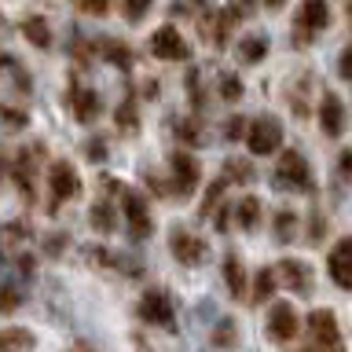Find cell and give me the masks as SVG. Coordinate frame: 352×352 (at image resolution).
Segmentation results:
<instances>
[{"label": "cell", "mask_w": 352, "mask_h": 352, "mask_svg": "<svg viewBox=\"0 0 352 352\" xmlns=\"http://www.w3.org/2000/svg\"><path fill=\"white\" fill-rule=\"evenodd\" d=\"M301 352H345L338 316L330 308H312L305 319V349Z\"/></svg>", "instance_id": "obj_1"}, {"label": "cell", "mask_w": 352, "mask_h": 352, "mask_svg": "<svg viewBox=\"0 0 352 352\" xmlns=\"http://www.w3.org/2000/svg\"><path fill=\"white\" fill-rule=\"evenodd\" d=\"M41 165H44V143H30V147H19L15 158H11L8 173L11 180H15L19 195L26 198V202H33V191H37V176H41Z\"/></svg>", "instance_id": "obj_2"}, {"label": "cell", "mask_w": 352, "mask_h": 352, "mask_svg": "<svg viewBox=\"0 0 352 352\" xmlns=\"http://www.w3.org/2000/svg\"><path fill=\"white\" fill-rule=\"evenodd\" d=\"M272 180L279 191H297V195H308L312 191V169H308V162H305V154L301 151H283L279 154V165H275V173H272Z\"/></svg>", "instance_id": "obj_3"}, {"label": "cell", "mask_w": 352, "mask_h": 352, "mask_svg": "<svg viewBox=\"0 0 352 352\" xmlns=\"http://www.w3.org/2000/svg\"><path fill=\"white\" fill-rule=\"evenodd\" d=\"M198 184H202V165L195 162V154L173 151L169 154V187H165V191L176 195L180 202H187V198L198 191Z\"/></svg>", "instance_id": "obj_4"}, {"label": "cell", "mask_w": 352, "mask_h": 352, "mask_svg": "<svg viewBox=\"0 0 352 352\" xmlns=\"http://www.w3.org/2000/svg\"><path fill=\"white\" fill-rule=\"evenodd\" d=\"M81 195V176L70 162H52L48 165V213H59V206H66L70 198Z\"/></svg>", "instance_id": "obj_5"}, {"label": "cell", "mask_w": 352, "mask_h": 352, "mask_svg": "<svg viewBox=\"0 0 352 352\" xmlns=\"http://www.w3.org/2000/svg\"><path fill=\"white\" fill-rule=\"evenodd\" d=\"M121 209H125L129 239H132V242H147L151 231H154V217H151V209H147V198H143V191L121 187Z\"/></svg>", "instance_id": "obj_6"}, {"label": "cell", "mask_w": 352, "mask_h": 352, "mask_svg": "<svg viewBox=\"0 0 352 352\" xmlns=\"http://www.w3.org/2000/svg\"><path fill=\"white\" fill-rule=\"evenodd\" d=\"M246 147L253 154H275L283 147V121L279 118H272V114H261V118H253L250 125H246Z\"/></svg>", "instance_id": "obj_7"}, {"label": "cell", "mask_w": 352, "mask_h": 352, "mask_svg": "<svg viewBox=\"0 0 352 352\" xmlns=\"http://www.w3.org/2000/svg\"><path fill=\"white\" fill-rule=\"evenodd\" d=\"M169 253L184 264V268H198V264L209 257V242L202 235H195V231H187V228H173L169 231Z\"/></svg>", "instance_id": "obj_8"}, {"label": "cell", "mask_w": 352, "mask_h": 352, "mask_svg": "<svg viewBox=\"0 0 352 352\" xmlns=\"http://www.w3.org/2000/svg\"><path fill=\"white\" fill-rule=\"evenodd\" d=\"M136 312H140V319H143L147 327L173 330V323H176V305H173V297L165 294V290H147V294L140 297Z\"/></svg>", "instance_id": "obj_9"}, {"label": "cell", "mask_w": 352, "mask_h": 352, "mask_svg": "<svg viewBox=\"0 0 352 352\" xmlns=\"http://www.w3.org/2000/svg\"><path fill=\"white\" fill-rule=\"evenodd\" d=\"M316 114H319V129H323L327 140H341L345 136V103H341L338 92H330V88H323L319 92V103H316Z\"/></svg>", "instance_id": "obj_10"}, {"label": "cell", "mask_w": 352, "mask_h": 352, "mask_svg": "<svg viewBox=\"0 0 352 352\" xmlns=\"http://www.w3.org/2000/svg\"><path fill=\"white\" fill-rule=\"evenodd\" d=\"M151 55L165 63H187L191 59V44L184 41V33H176V26H162L151 33Z\"/></svg>", "instance_id": "obj_11"}, {"label": "cell", "mask_w": 352, "mask_h": 352, "mask_svg": "<svg viewBox=\"0 0 352 352\" xmlns=\"http://www.w3.org/2000/svg\"><path fill=\"white\" fill-rule=\"evenodd\" d=\"M301 334V316L290 301H275L268 312V338L279 341V345H290V341Z\"/></svg>", "instance_id": "obj_12"}, {"label": "cell", "mask_w": 352, "mask_h": 352, "mask_svg": "<svg viewBox=\"0 0 352 352\" xmlns=\"http://www.w3.org/2000/svg\"><path fill=\"white\" fill-rule=\"evenodd\" d=\"M294 26H297V44H305L308 37H316V33H323L330 26V4L327 0H305L301 11H297V19H294Z\"/></svg>", "instance_id": "obj_13"}, {"label": "cell", "mask_w": 352, "mask_h": 352, "mask_svg": "<svg viewBox=\"0 0 352 352\" xmlns=\"http://www.w3.org/2000/svg\"><path fill=\"white\" fill-rule=\"evenodd\" d=\"M275 286H286V290L294 294H312V268H308L305 261H279L275 264Z\"/></svg>", "instance_id": "obj_14"}, {"label": "cell", "mask_w": 352, "mask_h": 352, "mask_svg": "<svg viewBox=\"0 0 352 352\" xmlns=\"http://www.w3.org/2000/svg\"><path fill=\"white\" fill-rule=\"evenodd\" d=\"M327 272L338 283V290H352V239H338L327 253Z\"/></svg>", "instance_id": "obj_15"}, {"label": "cell", "mask_w": 352, "mask_h": 352, "mask_svg": "<svg viewBox=\"0 0 352 352\" xmlns=\"http://www.w3.org/2000/svg\"><path fill=\"white\" fill-rule=\"evenodd\" d=\"M70 110L74 118L81 121V125H92V121L99 118V110H103V99H99L96 88H85V85H70Z\"/></svg>", "instance_id": "obj_16"}, {"label": "cell", "mask_w": 352, "mask_h": 352, "mask_svg": "<svg viewBox=\"0 0 352 352\" xmlns=\"http://www.w3.org/2000/svg\"><path fill=\"white\" fill-rule=\"evenodd\" d=\"M30 239V224L26 220H8V224H0V261H15L22 246H26Z\"/></svg>", "instance_id": "obj_17"}, {"label": "cell", "mask_w": 352, "mask_h": 352, "mask_svg": "<svg viewBox=\"0 0 352 352\" xmlns=\"http://www.w3.org/2000/svg\"><path fill=\"white\" fill-rule=\"evenodd\" d=\"M88 224H92L96 235H114L118 231V209L110 198H99V202H92V209H88Z\"/></svg>", "instance_id": "obj_18"}, {"label": "cell", "mask_w": 352, "mask_h": 352, "mask_svg": "<svg viewBox=\"0 0 352 352\" xmlns=\"http://www.w3.org/2000/svg\"><path fill=\"white\" fill-rule=\"evenodd\" d=\"M224 283H228V290L235 301H242V297L250 294V286H246V268H242V257L239 253H224Z\"/></svg>", "instance_id": "obj_19"}, {"label": "cell", "mask_w": 352, "mask_h": 352, "mask_svg": "<svg viewBox=\"0 0 352 352\" xmlns=\"http://www.w3.org/2000/svg\"><path fill=\"white\" fill-rule=\"evenodd\" d=\"M19 30H22V37H26L33 48H41V52H48L52 48V26H48V19H41V15H26L19 22Z\"/></svg>", "instance_id": "obj_20"}, {"label": "cell", "mask_w": 352, "mask_h": 352, "mask_svg": "<svg viewBox=\"0 0 352 352\" xmlns=\"http://www.w3.org/2000/svg\"><path fill=\"white\" fill-rule=\"evenodd\" d=\"M114 125H118L121 136H136V132H140V103H136V96H132V92L118 103V110H114Z\"/></svg>", "instance_id": "obj_21"}, {"label": "cell", "mask_w": 352, "mask_h": 352, "mask_svg": "<svg viewBox=\"0 0 352 352\" xmlns=\"http://www.w3.org/2000/svg\"><path fill=\"white\" fill-rule=\"evenodd\" d=\"M231 217H235V224L242 228V231H257L261 228V217H264V206H261V198H253V195H246L242 202L231 209Z\"/></svg>", "instance_id": "obj_22"}, {"label": "cell", "mask_w": 352, "mask_h": 352, "mask_svg": "<svg viewBox=\"0 0 352 352\" xmlns=\"http://www.w3.org/2000/svg\"><path fill=\"white\" fill-rule=\"evenodd\" d=\"M33 349H37V338H33L26 327H4L0 330V352H33Z\"/></svg>", "instance_id": "obj_23"}, {"label": "cell", "mask_w": 352, "mask_h": 352, "mask_svg": "<svg viewBox=\"0 0 352 352\" xmlns=\"http://www.w3.org/2000/svg\"><path fill=\"white\" fill-rule=\"evenodd\" d=\"M96 55H103L107 63L121 66V70H129V66H132V48H129L125 41H114V37H103V41H96Z\"/></svg>", "instance_id": "obj_24"}, {"label": "cell", "mask_w": 352, "mask_h": 352, "mask_svg": "<svg viewBox=\"0 0 352 352\" xmlns=\"http://www.w3.org/2000/svg\"><path fill=\"white\" fill-rule=\"evenodd\" d=\"M312 88H316V77L312 74H301L297 77V85L290 88V107H294V114L297 118H308V103H312Z\"/></svg>", "instance_id": "obj_25"}, {"label": "cell", "mask_w": 352, "mask_h": 352, "mask_svg": "<svg viewBox=\"0 0 352 352\" xmlns=\"http://www.w3.org/2000/svg\"><path fill=\"white\" fill-rule=\"evenodd\" d=\"M272 228H275V242H283V246H290L297 239V213L290 206H279L272 217Z\"/></svg>", "instance_id": "obj_26"}, {"label": "cell", "mask_w": 352, "mask_h": 352, "mask_svg": "<svg viewBox=\"0 0 352 352\" xmlns=\"http://www.w3.org/2000/svg\"><path fill=\"white\" fill-rule=\"evenodd\" d=\"M268 48H272V44H268V37H264V33H250V37L239 41V59L250 63V66H257V63H264Z\"/></svg>", "instance_id": "obj_27"}, {"label": "cell", "mask_w": 352, "mask_h": 352, "mask_svg": "<svg viewBox=\"0 0 352 352\" xmlns=\"http://www.w3.org/2000/svg\"><path fill=\"white\" fill-rule=\"evenodd\" d=\"M169 129H173V136L180 143H187V147L202 143V125H198L195 118H169Z\"/></svg>", "instance_id": "obj_28"}, {"label": "cell", "mask_w": 352, "mask_h": 352, "mask_svg": "<svg viewBox=\"0 0 352 352\" xmlns=\"http://www.w3.org/2000/svg\"><path fill=\"white\" fill-rule=\"evenodd\" d=\"M220 176H224L228 184L231 180H235V184H253V180H257V169H253V162H246V158H228Z\"/></svg>", "instance_id": "obj_29"}, {"label": "cell", "mask_w": 352, "mask_h": 352, "mask_svg": "<svg viewBox=\"0 0 352 352\" xmlns=\"http://www.w3.org/2000/svg\"><path fill=\"white\" fill-rule=\"evenodd\" d=\"M272 294H275V272L272 268H261L257 279H253V290L246 297H250L253 305H264V301H272Z\"/></svg>", "instance_id": "obj_30"}, {"label": "cell", "mask_w": 352, "mask_h": 352, "mask_svg": "<svg viewBox=\"0 0 352 352\" xmlns=\"http://www.w3.org/2000/svg\"><path fill=\"white\" fill-rule=\"evenodd\" d=\"M224 191H228V180H224V176H217V180L213 184H209V191L202 195V209H198V217H213V209L220 206V198H224Z\"/></svg>", "instance_id": "obj_31"}, {"label": "cell", "mask_w": 352, "mask_h": 352, "mask_svg": "<svg viewBox=\"0 0 352 352\" xmlns=\"http://www.w3.org/2000/svg\"><path fill=\"white\" fill-rule=\"evenodd\" d=\"M217 92H220V99H224V103H239V99H242V81H239L231 70H220Z\"/></svg>", "instance_id": "obj_32"}, {"label": "cell", "mask_w": 352, "mask_h": 352, "mask_svg": "<svg viewBox=\"0 0 352 352\" xmlns=\"http://www.w3.org/2000/svg\"><path fill=\"white\" fill-rule=\"evenodd\" d=\"M118 8H121V15H125V22H143L147 19V11L154 8V0H118Z\"/></svg>", "instance_id": "obj_33"}, {"label": "cell", "mask_w": 352, "mask_h": 352, "mask_svg": "<svg viewBox=\"0 0 352 352\" xmlns=\"http://www.w3.org/2000/svg\"><path fill=\"white\" fill-rule=\"evenodd\" d=\"M209 11V0H173V8H169V15L173 19H180V15H191L195 22L202 19Z\"/></svg>", "instance_id": "obj_34"}, {"label": "cell", "mask_w": 352, "mask_h": 352, "mask_svg": "<svg viewBox=\"0 0 352 352\" xmlns=\"http://www.w3.org/2000/svg\"><path fill=\"white\" fill-rule=\"evenodd\" d=\"M187 92H191V110H195V114H202V110H206V88H202V74H198L195 66L187 70Z\"/></svg>", "instance_id": "obj_35"}, {"label": "cell", "mask_w": 352, "mask_h": 352, "mask_svg": "<svg viewBox=\"0 0 352 352\" xmlns=\"http://www.w3.org/2000/svg\"><path fill=\"white\" fill-rule=\"evenodd\" d=\"M15 308H22V286L19 283H4L0 286V316H11Z\"/></svg>", "instance_id": "obj_36"}, {"label": "cell", "mask_w": 352, "mask_h": 352, "mask_svg": "<svg viewBox=\"0 0 352 352\" xmlns=\"http://www.w3.org/2000/svg\"><path fill=\"white\" fill-rule=\"evenodd\" d=\"M213 345L217 349H235L239 345V330H235L231 319H220V323L213 327Z\"/></svg>", "instance_id": "obj_37"}, {"label": "cell", "mask_w": 352, "mask_h": 352, "mask_svg": "<svg viewBox=\"0 0 352 352\" xmlns=\"http://www.w3.org/2000/svg\"><path fill=\"white\" fill-rule=\"evenodd\" d=\"M323 235H327V217H323V209H312V217H308V235H305V242H308V246H319V242H323Z\"/></svg>", "instance_id": "obj_38"}, {"label": "cell", "mask_w": 352, "mask_h": 352, "mask_svg": "<svg viewBox=\"0 0 352 352\" xmlns=\"http://www.w3.org/2000/svg\"><path fill=\"white\" fill-rule=\"evenodd\" d=\"M70 55H74V63H77V66H88V63L96 59V44H92V41H85V37H74Z\"/></svg>", "instance_id": "obj_39"}, {"label": "cell", "mask_w": 352, "mask_h": 352, "mask_svg": "<svg viewBox=\"0 0 352 352\" xmlns=\"http://www.w3.org/2000/svg\"><path fill=\"white\" fill-rule=\"evenodd\" d=\"M246 125H250V118H242V114L228 118V121H224V140H228V143H239L242 136H246Z\"/></svg>", "instance_id": "obj_40"}, {"label": "cell", "mask_w": 352, "mask_h": 352, "mask_svg": "<svg viewBox=\"0 0 352 352\" xmlns=\"http://www.w3.org/2000/svg\"><path fill=\"white\" fill-rule=\"evenodd\" d=\"M0 121H4L8 129H22L30 121L26 110H19V107H8V103H0Z\"/></svg>", "instance_id": "obj_41"}, {"label": "cell", "mask_w": 352, "mask_h": 352, "mask_svg": "<svg viewBox=\"0 0 352 352\" xmlns=\"http://www.w3.org/2000/svg\"><path fill=\"white\" fill-rule=\"evenodd\" d=\"M66 242H70L66 231H48V235H44V253H48V257H59L66 250Z\"/></svg>", "instance_id": "obj_42"}, {"label": "cell", "mask_w": 352, "mask_h": 352, "mask_svg": "<svg viewBox=\"0 0 352 352\" xmlns=\"http://www.w3.org/2000/svg\"><path fill=\"white\" fill-rule=\"evenodd\" d=\"M11 264H15L19 279H33V275H37V257H33V253H26V250H22Z\"/></svg>", "instance_id": "obj_43"}, {"label": "cell", "mask_w": 352, "mask_h": 352, "mask_svg": "<svg viewBox=\"0 0 352 352\" xmlns=\"http://www.w3.org/2000/svg\"><path fill=\"white\" fill-rule=\"evenodd\" d=\"M85 158L88 162H107V140L103 136H92L85 143Z\"/></svg>", "instance_id": "obj_44"}, {"label": "cell", "mask_w": 352, "mask_h": 352, "mask_svg": "<svg viewBox=\"0 0 352 352\" xmlns=\"http://www.w3.org/2000/svg\"><path fill=\"white\" fill-rule=\"evenodd\" d=\"M77 8L88 11V15H96V19H103V15H110L114 0H77Z\"/></svg>", "instance_id": "obj_45"}, {"label": "cell", "mask_w": 352, "mask_h": 352, "mask_svg": "<svg viewBox=\"0 0 352 352\" xmlns=\"http://www.w3.org/2000/svg\"><path fill=\"white\" fill-rule=\"evenodd\" d=\"M231 15H235V19H250L253 15V11H257V4H253V0H231Z\"/></svg>", "instance_id": "obj_46"}, {"label": "cell", "mask_w": 352, "mask_h": 352, "mask_svg": "<svg viewBox=\"0 0 352 352\" xmlns=\"http://www.w3.org/2000/svg\"><path fill=\"white\" fill-rule=\"evenodd\" d=\"M231 209H235V206H217V209H213L217 231H228V228H231Z\"/></svg>", "instance_id": "obj_47"}, {"label": "cell", "mask_w": 352, "mask_h": 352, "mask_svg": "<svg viewBox=\"0 0 352 352\" xmlns=\"http://www.w3.org/2000/svg\"><path fill=\"white\" fill-rule=\"evenodd\" d=\"M338 74H341V81H349V77H352V48L341 52V59H338Z\"/></svg>", "instance_id": "obj_48"}, {"label": "cell", "mask_w": 352, "mask_h": 352, "mask_svg": "<svg viewBox=\"0 0 352 352\" xmlns=\"http://www.w3.org/2000/svg\"><path fill=\"white\" fill-rule=\"evenodd\" d=\"M143 180H147V187H151L154 195H169V191H165V184H162V176L154 173V169H147V173H143Z\"/></svg>", "instance_id": "obj_49"}, {"label": "cell", "mask_w": 352, "mask_h": 352, "mask_svg": "<svg viewBox=\"0 0 352 352\" xmlns=\"http://www.w3.org/2000/svg\"><path fill=\"white\" fill-rule=\"evenodd\" d=\"M338 173H341V180H349V173H352V151H341L338 154Z\"/></svg>", "instance_id": "obj_50"}, {"label": "cell", "mask_w": 352, "mask_h": 352, "mask_svg": "<svg viewBox=\"0 0 352 352\" xmlns=\"http://www.w3.org/2000/svg\"><path fill=\"white\" fill-rule=\"evenodd\" d=\"M140 96L154 99V96H158V81H143V92H140Z\"/></svg>", "instance_id": "obj_51"}, {"label": "cell", "mask_w": 352, "mask_h": 352, "mask_svg": "<svg viewBox=\"0 0 352 352\" xmlns=\"http://www.w3.org/2000/svg\"><path fill=\"white\" fill-rule=\"evenodd\" d=\"M70 352H96V349H92V345H85V341H77V345H74Z\"/></svg>", "instance_id": "obj_52"}, {"label": "cell", "mask_w": 352, "mask_h": 352, "mask_svg": "<svg viewBox=\"0 0 352 352\" xmlns=\"http://www.w3.org/2000/svg\"><path fill=\"white\" fill-rule=\"evenodd\" d=\"M286 4V0H264V8H272V11H279Z\"/></svg>", "instance_id": "obj_53"}]
</instances>
